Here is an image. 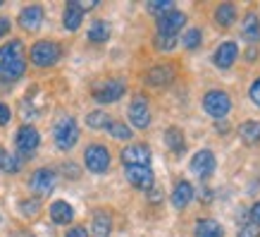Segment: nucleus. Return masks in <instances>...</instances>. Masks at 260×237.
I'll return each mask as SVG.
<instances>
[{"mask_svg":"<svg viewBox=\"0 0 260 237\" xmlns=\"http://www.w3.org/2000/svg\"><path fill=\"white\" fill-rule=\"evenodd\" d=\"M26 72V48L19 39L0 46V82H17Z\"/></svg>","mask_w":260,"mask_h":237,"instance_id":"nucleus-1","label":"nucleus"},{"mask_svg":"<svg viewBox=\"0 0 260 237\" xmlns=\"http://www.w3.org/2000/svg\"><path fill=\"white\" fill-rule=\"evenodd\" d=\"M29 58L36 67H53L62 58V46L55 41H36L29 50Z\"/></svg>","mask_w":260,"mask_h":237,"instance_id":"nucleus-2","label":"nucleus"},{"mask_svg":"<svg viewBox=\"0 0 260 237\" xmlns=\"http://www.w3.org/2000/svg\"><path fill=\"white\" fill-rule=\"evenodd\" d=\"M53 135H55L57 149H60V151H70L74 144L79 142V125H77V120L72 118V115H62V118L55 122Z\"/></svg>","mask_w":260,"mask_h":237,"instance_id":"nucleus-3","label":"nucleus"},{"mask_svg":"<svg viewBox=\"0 0 260 237\" xmlns=\"http://www.w3.org/2000/svg\"><path fill=\"white\" fill-rule=\"evenodd\" d=\"M124 91H126L124 79H119V77L103 79L101 84H95L93 87V98L98 103H115L124 96Z\"/></svg>","mask_w":260,"mask_h":237,"instance_id":"nucleus-4","label":"nucleus"},{"mask_svg":"<svg viewBox=\"0 0 260 237\" xmlns=\"http://www.w3.org/2000/svg\"><path fill=\"white\" fill-rule=\"evenodd\" d=\"M203 108L205 113L215 120H222L227 118L229 108H232V101H229L227 91H220V89H213V91H208L203 96Z\"/></svg>","mask_w":260,"mask_h":237,"instance_id":"nucleus-5","label":"nucleus"},{"mask_svg":"<svg viewBox=\"0 0 260 237\" xmlns=\"http://www.w3.org/2000/svg\"><path fill=\"white\" fill-rule=\"evenodd\" d=\"M84 163H86V168L91 173L103 175L110 168V151H108V146H103V144H91V146H86V151H84Z\"/></svg>","mask_w":260,"mask_h":237,"instance_id":"nucleus-6","label":"nucleus"},{"mask_svg":"<svg viewBox=\"0 0 260 237\" xmlns=\"http://www.w3.org/2000/svg\"><path fill=\"white\" fill-rule=\"evenodd\" d=\"M15 144H17V151H19V153H24L26 158H31L34 151L39 149V144H41L39 129L31 125L19 127V129H17V137H15Z\"/></svg>","mask_w":260,"mask_h":237,"instance_id":"nucleus-7","label":"nucleus"},{"mask_svg":"<svg viewBox=\"0 0 260 237\" xmlns=\"http://www.w3.org/2000/svg\"><path fill=\"white\" fill-rule=\"evenodd\" d=\"M55 182H57V175L50 170V168H39L36 173L31 175V182H29V187L36 197H46L50 192L55 190Z\"/></svg>","mask_w":260,"mask_h":237,"instance_id":"nucleus-8","label":"nucleus"},{"mask_svg":"<svg viewBox=\"0 0 260 237\" xmlns=\"http://www.w3.org/2000/svg\"><path fill=\"white\" fill-rule=\"evenodd\" d=\"M215 166H217V161H215V153L210 149L198 151L196 156L191 158V173L201 180H208L215 173Z\"/></svg>","mask_w":260,"mask_h":237,"instance_id":"nucleus-9","label":"nucleus"},{"mask_svg":"<svg viewBox=\"0 0 260 237\" xmlns=\"http://www.w3.org/2000/svg\"><path fill=\"white\" fill-rule=\"evenodd\" d=\"M124 173H126V180H129V185H132V187H136V190H141V192L153 190V182H155V177H153L150 166H129Z\"/></svg>","mask_w":260,"mask_h":237,"instance_id":"nucleus-10","label":"nucleus"},{"mask_svg":"<svg viewBox=\"0 0 260 237\" xmlns=\"http://www.w3.org/2000/svg\"><path fill=\"white\" fill-rule=\"evenodd\" d=\"M119 158H122V163H124L126 168L129 166H150L153 153H150L148 144H132V146H126V149L122 151Z\"/></svg>","mask_w":260,"mask_h":237,"instance_id":"nucleus-11","label":"nucleus"},{"mask_svg":"<svg viewBox=\"0 0 260 237\" xmlns=\"http://www.w3.org/2000/svg\"><path fill=\"white\" fill-rule=\"evenodd\" d=\"M129 120L136 129H146L150 125V108L143 96H136L134 101L129 103Z\"/></svg>","mask_w":260,"mask_h":237,"instance_id":"nucleus-12","label":"nucleus"},{"mask_svg":"<svg viewBox=\"0 0 260 237\" xmlns=\"http://www.w3.org/2000/svg\"><path fill=\"white\" fill-rule=\"evenodd\" d=\"M237 58H239V46L234 41H224V43H220V46L215 48L213 63H215V67H220V70H229L232 65L237 63Z\"/></svg>","mask_w":260,"mask_h":237,"instance_id":"nucleus-13","label":"nucleus"},{"mask_svg":"<svg viewBox=\"0 0 260 237\" xmlns=\"http://www.w3.org/2000/svg\"><path fill=\"white\" fill-rule=\"evenodd\" d=\"M186 24V15L179 12V10H172L167 15L158 17V34H165V36H177L181 32V27Z\"/></svg>","mask_w":260,"mask_h":237,"instance_id":"nucleus-14","label":"nucleus"},{"mask_svg":"<svg viewBox=\"0 0 260 237\" xmlns=\"http://www.w3.org/2000/svg\"><path fill=\"white\" fill-rule=\"evenodd\" d=\"M46 19V12L41 5H29V8H24L19 12V27H22L24 32H36L41 29V24Z\"/></svg>","mask_w":260,"mask_h":237,"instance_id":"nucleus-15","label":"nucleus"},{"mask_svg":"<svg viewBox=\"0 0 260 237\" xmlns=\"http://www.w3.org/2000/svg\"><path fill=\"white\" fill-rule=\"evenodd\" d=\"M146 82L150 87H167L174 82V67L170 65H155L146 72Z\"/></svg>","mask_w":260,"mask_h":237,"instance_id":"nucleus-16","label":"nucleus"},{"mask_svg":"<svg viewBox=\"0 0 260 237\" xmlns=\"http://www.w3.org/2000/svg\"><path fill=\"white\" fill-rule=\"evenodd\" d=\"M191 199H193V187H191V182L179 180L172 190V206L177 211H181V208H186V206L191 204Z\"/></svg>","mask_w":260,"mask_h":237,"instance_id":"nucleus-17","label":"nucleus"},{"mask_svg":"<svg viewBox=\"0 0 260 237\" xmlns=\"http://www.w3.org/2000/svg\"><path fill=\"white\" fill-rule=\"evenodd\" d=\"M81 22H84V12L79 10V5L74 3V0H70L67 5H64V12H62V24L67 32H77L81 27Z\"/></svg>","mask_w":260,"mask_h":237,"instance_id":"nucleus-18","label":"nucleus"},{"mask_svg":"<svg viewBox=\"0 0 260 237\" xmlns=\"http://www.w3.org/2000/svg\"><path fill=\"white\" fill-rule=\"evenodd\" d=\"M241 36H244L248 43H260V19L255 12H248L241 22Z\"/></svg>","mask_w":260,"mask_h":237,"instance_id":"nucleus-19","label":"nucleus"},{"mask_svg":"<svg viewBox=\"0 0 260 237\" xmlns=\"http://www.w3.org/2000/svg\"><path fill=\"white\" fill-rule=\"evenodd\" d=\"M193 235L196 237H224V228L215 218H201V221H196Z\"/></svg>","mask_w":260,"mask_h":237,"instance_id":"nucleus-20","label":"nucleus"},{"mask_svg":"<svg viewBox=\"0 0 260 237\" xmlns=\"http://www.w3.org/2000/svg\"><path fill=\"white\" fill-rule=\"evenodd\" d=\"M213 17H215V24L222 27V29L232 27L234 19H237V8H234V3H222V5H217Z\"/></svg>","mask_w":260,"mask_h":237,"instance_id":"nucleus-21","label":"nucleus"},{"mask_svg":"<svg viewBox=\"0 0 260 237\" xmlns=\"http://www.w3.org/2000/svg\"><path fill=\"white\" fill-rule=\"evenodd\" d=\"M239 137H241V142L248 144V146L260 144V122H255V120L241 122V125H239Z\"/></svg>","mask_w":260,"mask_h":237,"instance_id":"nucleus-22","label":"nucleus"},{"mask_svg":"<svg viewBox=\"0 0 260 237\" xmlns=\"http://www.w3.org/2000/svg\"><path fill=\"white\" fill-rule=\"evenodd\" d=\"M50 218L57 225H70L72 218H74V208L67 201H55V204L50 206Z\"/></svg>","mask_w":260,"mask_h":237,"instance_id":"nucleus-23","label":"nucleus"},{"mask_svg":"<svg viewBox=\"0 0 260 237\" xmlns=\"http://www.w3.org/2000/svg\"><path fill=\"white\" fill-rule=\"evenodd\" d=\"M165 144L170 146L172 153H177V156H181V153L186 151V139H184V132H181L179 127H170V129H167Z\"/></svg>","mask_w":260,"mask_h":237,"instance_id":"nucleus-24","label":"nucleus"},{"mask_svg":"<svg viewBox=\"0 0 260 237\" xmlns=\"http://www.w3.org/2000/svg\"><path fill=\"white\" fill-rule=\"evenodd\" d=\"M91 230H93V237H110L112 216L108 214V211H98V214L93 216V225H91Z\"/></svg>","mask_w":260,"mask_h":237,"instance_id":"nucleus-25","label":"nucleus"},{"mask_svg":"<svg viewBox=\"0 0 260 237\" xmlns=\"http://www.w3.org/2000/svg\"><path fill=\"white\" fill-rule=\"evenodd\" d=\"M108 39H110V27H108V22L95 19V22L91 24V29H88V41H91V43H105Z\"/></svg>","mask_w":260,"mask_h":237,"instance_id":"nucleus-26","label":"nucleus"},{"mask_svg":"<svg viewBox=\"0 0 260 237\" xmlns=\"http://www.w3.org/2000/svg\"><path fill=\"white\" fill-rule=\"evenodd\" d=\"M19 166H22V161H19L15 153L0 149V170H3V173L15 175V173H19Z\"/></svg>","mask_w":260,"mask_h":237,"instance_id":"nucleus-27","label":"nucleus"},{"mask_svg":"<svg viewBox=\"0 0 260 237\" xmlns=\"http://www.w3.org/2000/svg\"><path fill=\"white\" fill-rule=\"evenodd\" d=\"M110 122L112 120L105 111H93V113H88L86 115V125L91 127V129H108Z\"/></svg>","mask_w":260,"mask_h":237,"instance_id":"nucleus-28","label":"nucleus"},{"mask_svg":"<svg viewBox=\"0 0 260 237\" xmlns=\"http://www.w3.org/2000/svg\"><path fill=\"white\" fill-rule=\"evenodd\" d=\"M201 41H203V34H201V29H189V32L181 36V46L189 48V50H196V48L201 46Z\"/></svg>","mask_w":260,"mask_h":237,"instance_id":"nucleus-29","label":"nucleus"},{"mask_svg":"<svg viewBox=\"0 0 260 237\" xmlns=\"http://www.w3.org/2000/svg\"><path fill=\"white\" fill-rule=\"evenodd\" d=\"M108 132H110V137H115V139H132V127L124 125V122H110L108 125Z\"/></svg>","mask_w":260,"mask_h":237,"instance_id":"nucleus-30","label":"nucleus"},{"mask_svg":"<svg viewBox=\"0 0 260 237\" xmlns=\"http://www.w3.org/2000/svg\"><path fill=\"white\" fill-rule=\"evenodd\" d=\"M174 5L170 3V0H153V3H148V12H153V15H167V12H172Z\"/></svg>","mask_w":260,"mask_h":237,"instance_id":"nucleus-31","label":"nucleus"},{"mask_svg":"<svg viewBox=\"0 0 260 237\" xmlns=\"http://www.w3.org/2000/svg\"><path fill=\"white\" fill-rule=\"evenodd\" d=\"M177 43H179L177 36H165V34H158V36H155V48H158V50H172Z\"/></svg>","mask_w":260,"mask_h":237,"instance_id":"nucleus-32","label":"nucleus"},{"mask_svg":"<svg viewBox=\"0 0 260 237\" xmlns=\"http://www.w3.org/2000/svg\"><path fill=\"white\" fill-rule=\"evenodd\" d=\"M237 237H260V228L253 223H244V225H239Z\"/></svg>","mask_w":260,"mask_h":237,"instance_id":"nucleus-33","label":"nucleus"},{"mask_svg":"<svg viewBox=\"0 0 260 237\" xmlns=\"http://www.w3.org/2000/svg\"><path fill=\"white\" fill-rule=\"evenodd\" d=\"M41 208L39 199H26V201H22L19 204V211H22L24 216H36V211Z\"/></svg>","mask_w":260,"mask_h":237,"instance_id":"nucleus-34","label":"nucleus"},{"mask_svg":"<svg viewBox=\"0 0 260 237\" xmlns=\"http://www.w3.org/2000/svg\"><path fill=\"white\" fill-rule=\"evenodd\" d=\"M248 96H251V101L255 103V106H258L260 108V77L255 79V82H253L251 84V91H248Z\"/></svg>","mask_w":260,"mask_h":237,"instance_id":"nucleus-35","label":"nucleus"},{"mask_svg":"<svg viewBox=\"0 0 260 237\" xmlns=\"http://www.w3.org/2000/svg\"><path fill=\"white\" fill-rule=\"evenodd\" d=\"M10 118H12V113H10V106H5V103H0V127H5V125H8Z\"/></svg>","mask_w":260,"mask_h":237,"instance_id":"nucleus-36","label":"nucleus"},{"mask_svg":"<svg viewBox=\"0 0 260 237\" xmlns=\"http://www.w3.org/2000/svg\"><path fill=\"white\" fill-rule=\"evenodd\" d=\"M248 216H251V223H253V225H258V228H260V201H255V204L251 206Z\"/></svg>","mask_w":260,"mask_h":237,"instance_id":"nucleus-37","label":"nucleus"},{"mask_svg":"<svg viewBox=\"0 0 260 237\" xmlns=\"http://www.w3.org/2000/svg\"><path fill=\"white\" fill-rule=\"evenodd\" d=\"M64 237H88V230L81 228V225H77V228L67 230V235H64Z\"/></svg>","mask_w":260,"mask_h":237,"instance_id":"nucleus-38","label":"nucleus"},{"mask_svg":"<svg viewBox=\"0 0 260 237\" xmlns=\"http://www.w3.org/2000/svg\"><path fill=\"white\" fill-rule=\"evenodd\" d=\"M74 3L79 5V10H81V12H86V10H93L95 5H98L95 0H88V3H86V0H74Z\"/></svg>","mask_w":260,"mask_h":237,"instance_id":"nucleus-39","label":"nucleus"},{"mask_svg":"<svg viewBox=\"0 0 260 237\" xmlns=\"http://www.w3.org/2000/svg\"><path fill=\"white\" fill-rule=\"evenodd\" d=\"M8 34H10V19L0 17V36H8Z\"/></svg>","mask_w":260,"mask_h":237,"instance_id":"nucleus-40","label":"nucleus"},{"mask_svg":"<svg viewBox=\"0 0 260 237\" xmlns=\"http://www.w3.org/2000/svg\"><path fill=\"white\" fill-rule=\"evenodd\" d=\"M148 192H150V194H148V199H150V201H153V204H158L160 199H162V194H160V190H158V187H153V190H148Z\"/></svg>","mask_w":260,"mask_h":237,"instance_id":"nucleus-41","label":"nucleus"},{"mask_svg":"<svg viewBox=\"0 0 260 237\" xmlns=\"http://www.w3.org/2000/svg\"><path fill=\"white\" fill-rule=\"evenodd\" d=\"M0 5H3V0H0Z\"/></svg>","mask_w":260,"mask_h":237,"instance_id":"nucleus-42","label":"nucleus"}]
</instances>
